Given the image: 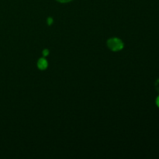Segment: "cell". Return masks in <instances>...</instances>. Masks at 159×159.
<instances>
[{
	"label": "cell",
	"instance_id": "3",
	"mask_svg": "<svg viewBox=\"0 0 159 159\" xmlns=\"http://www.w3.org/2000/svg\"><path fill=\"white\" fill-rule=\"evenodd\" d=\"M155 89L159 92V79H158V80L155 82Z\"/></svg>",
	"mask_w": 159,
	"mask_h": 159
},
{
	"label": "cell",
	"instance_id": "2",
	"mask_svg": "<svg viewBox=\"0 0 159 159\" xmlns=\"http://www.w3.org/2000/svg\"><path fill=\"white\" fill-rule=\"evenodd\" d=\"M37 67L40 68V70L46 69L48 67V61L45 58H40L38 62H37Z\"/></svg>",
	"mask_w": 159,
	"mask_h": 159
},
{
	"label": "cell",
	"instance_id": "7",
	"mask_svg": "<svg viewBox=\"0 0 159 159\" xmlns=\"http://www.w3.org/2000/svg\"><path fill=\"white\" fill-rule=\"evenodd\" d=\"M156 104H157V106L159 107V96L157 97V99H156Z\"/></svg>",
	"mask_w": 159,
	"mask_h": 159
},
{
	"label": "cell",
	"instance_id": "1",
	"mask_svg": "<svg viewBox=\"0 0 159 159\" xmlns=\"http://www.w3.org/2000/svg\"><path fill=\"white\" fill-rule=\"evenodd\" d=\"M108 48L113 51H120L124 48V43L120 39L118 38H111L107 42Z\"/></svg>",
	"mask_w": 159,
	"mask_h": 159
},
{
	"label": "cell",
	"instance_id": "6",
	"mask_svg": "<svg viewBox=\"0 0 159 159\" xmlns=\"http://www.w3.org/2000/svg\"><path fill=\"white\" fill-rule=\"evenodd\" d=\"M59 2H62V3H65V2H68L71 1V0H57Z\"/></svg>",
	"mask_w": 159,
	"mask_h": 159
},
{
	"label": "cell",
	"instance_id": "4",
	"mask_svg": "<svg viewBox=\"0 0 159 159\" xmlns=\"http://www.w3.org/2000/svg\"><path fill=\"white\" fill-rule=\"evenodd\" d=\"M43 56H48V54H49V51H48V50H47V49L43 50Z\"/></svg>",
	"mask_w": 159,
	"mask_h": 159
},
{
	"label": "cell",
	"instance_id": "5",
	"mask_svg": "<svg viewBox=\"0 0 159 159\" xmlns=\"http://www.w3.org/2000/svg\"><path fill=\"white\" fill-rule=\"evenodd\" d=\"M52 23H53V19L51 18V17H50V18H48V24L51 25Z\"/></svg>",
	"mask_w": 159,
	"mask_h": 159
}]
</instances>
